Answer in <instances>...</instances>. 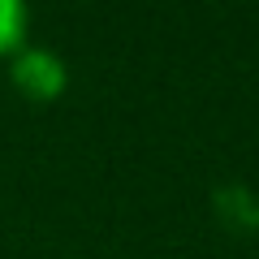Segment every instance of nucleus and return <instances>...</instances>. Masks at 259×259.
Instances as JSON below:
<instances>
[{"label":"nucleus","instance_id":"1","mask_svg":"<svg viewBox=\"0 0 259 259\" xmlns=\"http://www.w3.org/2000/svg\"><path fill=\"white\" fill-rule=\"evenodd\" d=\"M9 82L26 104H44L48 108V104H56L69 91V65H65V56L52 52V48L26 44L22 52L9 56Z\"/></svg>","mask_w":259,"mask_h":259},{"label":"nucleus","instance_id":"2","mask_svg":"<svg viewBox=\"0 0 259 259\" xmlns=\"http://www.w3.org/2000/svg\"><path fill=\"white\" fill-rule=\"evenodd\" d=\"M26 30H30V9L22 0H0V61H9L13 52L26 48Z\"/></svg>","mask_w":259,"mask_h":259}]
</instances>
